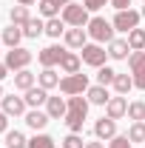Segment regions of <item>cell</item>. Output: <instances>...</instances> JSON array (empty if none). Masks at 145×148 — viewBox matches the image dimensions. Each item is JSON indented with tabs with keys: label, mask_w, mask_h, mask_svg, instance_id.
Wrapping results in <instances>:
<instances>
[{
	"label": "cell",
	"mask_w": 145,
	"mask_h": 148,
	"mask_svg": "<svg viewBox=\"0 0 145 148\" xmlns=\"http://www.w3.org/2000/svg\"><path fill=\"white\" fill-rule=\"evenodd\" d=\"M108 148H131V140H128V134L125 137H114V140H108Z\"/></svg>",
	"instance_id": "35"
},
{
	"label": "cell",
	"mask_w": 145,
	"mask_h": 148,
	"mask_svg": "<svg viewBox=\"0 0 145 148\" xmlns=\"http://www.w3.org/2000/svg\"><path fill=\"white\" fill-rule=\"evenodd\" d=\"M9 114L6 111H0V134H6V128H9V120H6Z\"/></svg>",
	"instance_id": "39"
},
{
	"label": "cell",
	"mask_w": 145,
	"mask_h": 148,
	"mask_svg": "<svg viewBox=\"0 0 145 148\" xmlns=\"http://www.w3.org/2000/svg\"><path fill=\"white\" fill-rule=\"evenodd\" d=\"M105 54H108V51H105L100 43H85V46H83V63H88V66H97V69H100V66L105 63Z\"/></svg>",
	"instance_id": "7"
},
{
	"label": "cell",
	"mask_w": 145,
	"mask_h": 148,
	"mask_svg": "<svg viewBox=\"0 0 145 148\" xmlns=\"http://www.w3.org/2000/svg\"><path fill=\"white\" fill-rule=\"evenodd\" d=\"M85 32L97 43H111L114 40V23H108L105 17H91L88 26H85Z\"/></svg>",
	"instance_id": "2"
},
{
	"label": "cell",
	"mask_w": 145,
	"mask_h": 148,
	"mask_svg": "<svg viewBox=\"0 0 145 148\" xmlns=\"http://www.w3.org/2000/svg\"><path fill=\"white\" fill-rule=\"evenodd\" d=\"M140 12H131V9H122V12H117V17H114V29H120V32H134L137 26H140Z\"/></svg>",
	"instance_id": "6"
},
{
	"label": "cell",
	"mask_w": 145,
	"mask_h": 148,
	"mask_svg": "<svg viewBox=\"0 0 145 148\" xmlns=\"http://www.w3.org/2000/svg\"><path fill=\"white\" fill-rule=\"evenodd\" d=\"M128 46H131V51H145V29H134V32H128Z\"/></svg>",
	"instance_id": "23"
},
{
	"label": "cell",
	"mask_w": 145,
	"mask_h": 148,
	"mask_svg": "<svg viewBox=\"0 0 145 148\" xmlns=\"http://www.w3.org/2000/svg\"><path fill=\"white\" fill-rule=\"evenodd\" d=\"M29 148H54V140H51L49 134H34V137L29 140Z\"/></svg>",
	"instance_id": "30"
},
{
	"label": "cell",
	"mask_w": 145,
	"mask_h": 148,
	"mask_svg": "<svg viewBox=\"0 0 145 148\" xmlns=\"http://www.w3.org/2000/svg\"><path fill=\"white\" fill-rule=\"evenodd\" d=\"M6 148H29V140L20 131H6Z\"/></svg>",
	"instance_id": "26"
},
{
	"label": "cell",
	"mask_w": 145,
	"mask_h": 148,
	"mask_svg": "<svg viewBox=\"0 0 145 148\" xmlns=\"http://www.w3.org/2000/svg\"><path fill=\"white\" fill-rule=\"evenodd\" d=\"M85 97H88V103H94V106H105L111 100V94L105 91V86H91L88 91H85Z\"/></svg>",
	"instance_id": "18"
},
{
	"label": "cell",
	"mask_w": 145,
	"mask_h": 148,
	"mask_svg": "<svg viewBox=\"0 0 145 148\" xmlns=\"http://www.w3.org/2000/svg\"><path fill=\"white\" fill-rule=\"evenodd\" d=\"M114 88H117V94H128L131 88H134V77H131V74H117Z\"/></svg>",
	"instance_id": "27"
},
{
	"label": "cell",
	"mask_w": 145,
	"mask_h": 148,
	"mask_svg": "<svg viewBox=\"0 0 145 148\" xmlns=\"http://www.w3.org/2000/svg\"><path fill=\"white\" fill-rule=\"evenodd\" d=\"M88 9L85 6H77V3H68L63 6V23H68L71 29H85L88 26Z\"/></svg>",
	"instance_id": "3"
},
{
	"label": "cell",
	"mask_w": 145,
	"mask_h": 148,
	"mask_svg": "<svg viewBox=\"0 0 145 148\" xmlns=\"http://www.w3.org/2000/svg\"><path fill=\"white\" fill-rule=\"evenodd\" d=\"M145 66V51H131L128 54V69L131 71H137V69H142Z\"/></svg>",
	"instance_id": "32"
},
{
	"label": "cell",
	"mask_w": 145,
	"mask_h": 148,
	"mask_svg": "<svg viewBox=\"0 0 145 148\" xmlns=\"http://www.w3.org/2000/svg\"><path fill=\"white\" fill-rule=\"evenodd\" d=\"M85 148H105V145H103V140H100V143H85Z\"/></svg>",
	"instance_id": "41"
},
{
	"label": "cell",
	"mask_w": 145,
	"mask_h": 148,
	"mask_svg": "<svg viewBox=\"0 0 145 148\" xmlns=\"http://www.w3.org/2000/svg\"><path fill=\"white\" fill-rule=\"evenodd\" d=\"M9 49H17L20 46V40H23V29L20 26H9V29H3V37H0Z\"/></svg>",
	"instance_id": "15"
},
{
	"label": "cell",
	"mask_w": 145,
	"mask_h": 148,
	"mask_svg": "<svg viewBox=\"0 0 145 148\" xmlns=\"http://www.w3.org/2000/svg\"><path fill=\"white\" fill-rule=\"evenodd\" d=\"M128 140L131 143H145V123H134L128 128Z\"/></svg>",
	"instance_id": "31"
},
{
	"label": "cell",
	"mask_w": 145,
	"mask_h": 148,
	"mask_svg": "<svg viewBox=\"0 0 145 148\" xmlns=\"http://www.w3.org/2000/svg\"><path fill=\"white\" fill-rule=\"evenodd\" d=\"M46 114H49L51 120H60V117L68 114V103L60 100V97H49V103H46Z\"/></svg>",
	"instance_id": "12"
},
{
	"label": "cell",
	"mask_w": 145,
	"mask_h": 148,
	"mask_svg": "<svg viewBox=\"0 0 145 148\" xmlns=\"http://www.w3.org/2000/svg\"><path fill=\"white\" fill-rule=\"evenodd\" d=\"M134 88H140V91H145V66L134 71Z\"/></svg>",
	"instance_id": "36"
},
{
	"label": "cell",
	"mask_w": 145,
	"mask_h": 148,
	"mask_svg": "<svg viewBox=\"0 0 145 148\" xmlns=\"http://www.w3.org/2000/svg\"><path fill=\"white\" fill-rule=\"evenodd\" d=\"M43 32H46V23H43V20H37V17H31L26 26H23V37H31V40L40 37Z\"/></svg>",
	"instance_id": "24"
},
{
	"label": "cell",
	"mask_w": 145,
	"mask_h": 148,
	"mask_svg": "<svg viewBox=\"0 0 145 148\" xmlns=\"http://www.w3.org/2000/svg\"><path fill=\"white\" fill-rule=\"evenodd\" d=\"M0 100H3V88H0Z\"/></svg>",
	"instance_id": "45"
},
{
	"label": "cell",
	"mask_w": 145,
	"mask_h": 148,
	"mask_svg": "<svg viewBox=\"0 0 145 148\" xmlns=\"http://www.w3.org/2000/svg\"><path fill=\"white\" fill-rule=\"evenodd\" d=\"M20 6H31V3H37V0H17Z\"/></svg>",
	"instance_id": "43"
},
{
	"label": "cell",
	"mask_w": 145,
	"mask_h": 148,
	"mask_svg": "<svg viewBox=\"0 0 145 148\" xmlns=\"http://www.w3.org/2000/svg\"><path fill=\"white\" fill-rule=\"evenodd\" d=\"M37 83H40V88H54V86H60V74L54 71V69H43L40 71V77H37Z\"/></svg>",
	"instance_id": "19"
},
{
	"label": "cell",
	"mask_w": 145,
	"mask_h": 148,
	"mask_svg": "<svg viewBox=\"0 0 145 148\" xmlns=\"http://www.w3.org/2000/svg\"><path fill=\"white\" fill-rule=\"evenodd\" d=\"M105 114H108L111 120H120V117H125L128 114V103L122 94H117V97H111L108 103H105Z\"/></svg>",
	"instance_id": "10"
},
{
	"label": "cell",
	"mask_w": 145,
	"mask_h": 148,
	"mask_svg": "<svg viewBox=\"0 0 145 148\" xmlns=\"http://www.w3.org/2000/svg\"><path fill=\"white\" fill-rule=\"evenodd\" d=\"M9 20H12V26H20V29H23V26H26V23H29V6H14V9H12V12H9Z\"/></svg>",
	"instance_id": "21"
},
{
	"label": "cell",
	"mask_w": 145,
	"mask_h": 148,
	"mask_svg": "<svg viewBox=\"0 0 145 148\" xmlns=\"http://www.w3.org/2000/svg\"><path fill=\"white\" fill-rule=\"evenodd\" d=\"M3 111L9 114V117H20V114H26V100L23 97H3Z\"/></svg>",
	"instance_id": "11"
},
{
	"label": "cell",
	"mask_w": 145,
	"mask_h": 148,
	"mask_svg": "<svg viewBox=\"0 0 145 148\" xmlns=\"http://www.w3.org/2000/svg\"><path fill=\"white\" fill-rule=\"evenodd\" d=\"M128 54H131L128 40H111V43H108V57H111V60H125Z\"/></svg>",
	"instance_id": "14"
},
{
	"label": "cell",
	"mask_w": 145,
	"mask_h": 148,
	"mask_svg": "<svg viewBox=\"0 0 145 148\" xmlns=\"http://www.w3.org/2000/svg\"><path fill=\"white\" fill-rule=\"evenodd\" d=\"M128 117H131L134 123H145V103H142V100L128 103Z\"/></svg>",
	"instance_id": "25"
},
{
	"label": "cell",
	"mask_w": 145,
	"mask_h": 148,
	"mask_svg": "<svg viewBox=\"0 0 145 148\" xmlns=\"http://www.w3.org/2000/svg\"><path fill=\"white\" fill-rule=\"evenodd\" d=\"M140 14H142V17H145V6H142V12H140Z\"/></svg>",
	"instance_id": "44"
},
{
	"label": "cell",
	"mask_w": 145,
	"mask_h": 148,
	"mask_svg": "<svg viewBox=\"0 0 145 148\" xmlns=\"http://www.w3.org/2000/svg\"><path fill=\"white\" fill-rule=\"evenodd\" d=\"M114 80H117V71L108 69V66H100V71H97V86H114Z\"/></svg>",
	"instance_id": "28"
},
{
	"label": "cell",
	"mask_w": 145,
	"mask_h": 148,
	"mask_svg": "<svg viewBox=\"0 0 145 148\" xmlns=\"http://www.w3.org/2000/svg\"><path fill=\"white\" fill-rule=\"evenodd\" d=\"M85 37H88L85 29H68V32H66V46H71V49H83V46H85Z\"/></svg>",
	"instance_id": "16"
},
{
	"label": "cell",
	"mask_w": 145,
	"mask_h": 148,
	"mask_svg": "<svg viewBox=\"0 0 145 148\" xmlns=\"http://www.w3.org/2000/svg\"><path fill=\"white\" fill-rule=\"evenodd\" d=\"M57 9H60V6H57L54 0H40V14H46V17H54Z\"/></svg>",
	"instance_id": "33"
},
{
	"label": "cell",
	"mask_w": 145,
	"mask_h": 148,
	"mask_svg": "<svg viewBox=\"0 0 145 148\" xmlns=\"http://www.w3.org/2000/svg\"><path fill=\"white\" fill-rule=\"evenodd\" d=\"M9 71H12V69H9L6 63H0V80H6V77H9Z\"/></svg>",
	"instance_id": "40"
},
{
	"label": "cell",
	"mask_w": 145,
	"mask_h": 148,
	"mask_svg": "<svg viewBox=\"0 0 145 148\" xmlns=\"http://www.w3.org/2000/svg\"><path fill=\"white\" fill-rule=\"evenodd\" d=\"M63 49L60 46H46L40 54H37V60L43 63V69H54V66H60V60H63Z\"/></svg>",
	"instance_id": "8"
},
{
	"label": "cell",
	"mask_w": 145,
	"mask_h": 148,
	"mask_svg": "<svg viewBox=\"0 0 145 148\" xmlns=\"http://www.w3.org/2000/svg\"><path fill=\"white\" fill-rule=\"evenodd\" d=\"M14 88H20V91H29V88H34V74L29 71V69L17 71V74H14Z\"/></svg>",
	"instance_id": "22"
},
{
	"label": "cell",
	"mask_w": 145,
	"mask_h": 148,
	"mask_svg": "<svg viewBox=\"0 0 145 148\" xmlns=\"http://www.w3.org/2000/svg\"><path fill=\"white\" fill-rule=\"evenodd\" d=\"M23 100H26V106H31V108H37V106L49 103V91H46V88H29Z\"/></svg>",
	"instance_id": "17"
},
{
	"label": "cell",
	"mask_w": 145,
	"mask_h": 148,
	"mask_svg": "<svg viewBox=\"0 0 145 148\" xmlns=\"http://www.w3.org/2000/svg\"><path fill=\"white\" fill-rule=\"evenodd\" d=\"M105 3H111V0H83V6H85L88 12H100Z\"/></svg>",
	"instance_id": "37"
},
{
	"label": "cell",
	"mask_w": 145,
	"mask_h": 148,
	"mask_svg": "<svg viewBox=\"0 0 145 148\" xmlns=\"http://www.w3.org/2000/svg\"><path fill=\"white\" fill-rule=\"evenodd\" d=\"M66 23H63V17H49V23H46V34L49 37H60L66 34V29H63Z\"/></svg>",
	"instance_id": "29"
},
{
	"label": "cell",
	"mask_w": 145,
	"mask_h": 148,
	"mask_svg": "<svg viewBox=\"0 0 145 148\" xmlns=\"http://www.w3.org/2000/svg\"><path fill=\"white\" fill-rule=\"evenodd\" d=\"M57 6H68V3H74V0H54Z\"/></svg>",
	"instance_id": "42"
},
{
	"label": "cell",
	"mask_w": 145,
	"mask_h": 148,
	"mask_svg": "<svg viewBox=\"0 0 145 148\" xmlns=\"http://www.w3.org/2000/svg\"><path fill=\"white\" fill-rule=\"evenodd\" d=\"M80 63H83V57L71 54V51H66V54H63V60H60V69H63L66 74H77V71H80Z\"/></svg>",
	"instance_id": "20"
},
{
	"label": "cell",
	"mask_w": 145,
	"mask_h": 148,
	"mask_svg": "<svg viewBox=\"0 0 145 148\" xmlns=\"http://www.w3.org/2000/svg\"><path fill=\"white\" fill-rule=\"evenodd\" d=\"M111 6H114L117 12H122V9H128V6H131V0H111Z\"/></svg>",
	"instance_id": "38"
},
{
	"label": "cell",
	"mask_w": 145,
	"mask_h": 148,
	"mask_svg": "<svg viewBox=\"0 0 145 148\" xmlns=\"http://www.w3.org/2000/svg\"><path fill=\"white\" fill-rule=\"evenodd\" d=\"M60 91L68 94V97H74V94H85V91H88V77L80 74V71L63 77V80H60Z\"/></svg>",
	"instance_id": "4"
},
{
	"label": "cell",
	"mask_w": 145,
	"mask_h": 148,
	"mask_svg": "<svg viewBox=\"0 0 145 148\" xmlns=\"http://www.w3.org/2000/svg\"><path fill=\"white\" fill-rule=\"evenodd\" d=\"M63 148H85V143H83L80 134H68V137L63 140Z\"/></svg>",
	"instance_id": "34"
},
{
	"label": "cell",
	"mask_w": 145,
	"mask_h": 148,
	"mask_svg": "<svg viewBox=\"0 0 145 148\" xmlns=\"http://www.w3.org/2000/svg\"><path fill=\"white\" fill-rule=\"evenodd\" d=\"M85 114H88V97H83V94H74V97H68V114H66V125H68V131H71V134L83 131Z\"/></svg>",
	"instance_id": "1"
},
{
	"label": "cell",
	"mask_w": 145,
	"mask_h": 148,
	"mask_svg": "<svg viewBox=\"0 0 145 148\" xmlns=\"http://www.w3.org/2000/svg\"><path fill=\"white\" fill-rule=\"evenodd\" d=\"M94 134H97V140H114L117 137V120H111V117L97 120L94 123Z\"/></svg>",
	"instance_id": "9"
},
{
	"label": "cell",
	"mask_w": 145,
	"mask_h": 148,
	"mask_svg": "<svg viewBox=\"0 0 145 148\" xmlns=\"http://www.w3.org/2000/svg\"><path fill=\"white\" fill-rule=\"evenodd\" d=\"M49 120H51V117H49L46 111H40V108H34V111H29V114H26V125H29V128H34V131L46 128V125H49Z\"/></svg>",
	"instance_id": "13"
},
{
	"label": "cell",
	"mask_w": 145,
	"mask_h": 148,
	"mask_svg": "<svg viewBox=\"0 0 145 148\" xmlns=\"http://www.w3.org/2000/svg\"><path fill=\"white\" fill-rule=\"evenodd\" d=\"M31 51H29V49H9V51H6V66H9V69H12V71H23V69H26V66H29V63H31Z\"/></svg>",
	"instance_id": "5"
}]
</instances>
